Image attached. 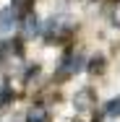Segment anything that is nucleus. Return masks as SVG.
Returning a JSON list of instances; mask_svg holds the SVG:
<instances>
[{
    "label": "nucleus",
    "instance_id": "11",
    "mask_svg": "<svg viewBox=\"0 0 120 122\" xmlns=\"http://www.w3.org/2000/svg\"><path fill=\"white\" fill-rule=\"evenodd\" d=\"M112 24H118V26H120V0L112 5Z\"/></svg>",
    "mask_w": 120,
    "mask_h": 122
},
{
    "label": "nucleus",
    "instance_id": "8",
    "mask_svg": "<svg viewBox=\"0 0 120 122\" xmlns=\"http://www.w3.org/2000/svg\"><path fill=\"white\" fill-rule=\"evenodd\" d=\"M24 31H26V36H31L37 31V18H31L29 13H26V18H24Z\"/></svg>",
    "mask_w": 120,
    "mask_h": 122
},
{
    "label": "nucleus",
    "instance_id": "3",
    "mask_svg": "<svg viewBox=\"0 0 120 122\" xmlns=\"http://www.w3.org/2000/svg\"><path fill=\"white\" fill-rule=\"evenodd\" d=\"M71 29H68V24H63V18H52L47 24V39L52 42V39H60V36H65Z\"/></svg>",
    "mask_w": 120,
    "mask_h": 122
},
{
    "label": "nucleus",
    "instance_id": "4",
    "mask_svg": "<svg viewBox=\"0 0 120 122\" xmlns=\"http://www.w3.org/2000/svg\"><path fill=\"white\" fill-rule=\"evenodd\" d=\"M16 26V10H0V34H5V31H11Z\"/></svg>",
    "mask_w": 120,
    "mask_h": 122
},
{
    "label": "nucleus",
    "instance_id": "2",
    "mask_svg": "<svg viewBox=\"0 0 120 122\" xmlns=\"http://www.w3.org/2000/svg\"><path fill=\"white\" fill-rule=\"evenodd\" d=\"M81 57L78 55H71V57H65L63 60V65H60V70H57V78L63 81V78H68V75H73V73H78L81 70Z\"/></svg>",
    "mask_w": 120,
    "mask_h": 122
},
{
    "label": "nucleus",
    "instance_id": "10",
    "mask_svg": "<svg viewBox=\"0 0 120 122\" xmlns=\"http://www.w3.org/2000/svg\"><path fill=\"white\" fill-rule=\"evenodd\" d=\"M11 96H13V91H11L8 86H3V88H0V107H3V104H5Z\"/></svg>",
    "mask_w": 120,
    "mask_h": 122
},
{
    "label": "nucleus",
    "instance_id": "5",
    "mask_svg": "<svg viewBox=\"0 0 120 122\" xmlns=\"http://www.w3.org/2000/svg\"><path fill=\"white\" fill-rule=\"evenodd\" d=\"M26 122H50V112L45 107H31L26 114Z\"/></svg>",
    "mask_w": 120,
    "mask_h": 122
},
{
    "label": "nucleus",
    "instance_id": "9",
    "mask_svg": "<svg viewBox=\"0 0 120 122\" xmlns=\"http://www.w3.org/2000/svg\"><path fill=\"white\" fill-rule=\"evenodd\" d=\"M102 68H104V60H102V57H94V60H91V65H89V70H91V73H102Z\"/></svg>",
    "mask_w": 120,
    "mask_h": 122
},
{
    "label": "nucleus",
    "instance_id": "7",
    "mask_svg": "<svg viewBox=\"0 0 120 122\" xmlns=\"http://www.w3.org/2000/svg\"><path fill=\"white\" fill-rule=\"evenodd\" d=\"M104 114H107V117H120V99H112V101H107V107H104Z\"/></svg>",
    "mask_w": 120,
    "mask_h": 122
},
{
    "label": "nucleus",
    "instance_id": "6",
    "mask_svg": "<svg viewBox=\"0 0 120 122\" xmlns=\"http://www.w3.org/2000/svg\"><path fill=\"white\" fill-rule=\"evenodd\" d=\"M31 5H34V0H13V10L21 13V16H26L31 10Z\"/></svg>",
    "mask_w": 120,
    "mask_h": 122
},
{
    "label": "nucleus",
    "instance_id": "1",
    "mask_svg": "<svg viewBox=\"0 0 120 122\" xmlns=\"http://www.w3.org/2000/svg\"><path fill=\"white\" fill-rule=\"evenodd\" d=\"M73 104H76L78 112H91V107L97 104L94 91H91V88H81V91L76 94V99H73Z\"/></svg>",
    "mask_w": 120,
    "mask_h": 122
}]
</instances>
